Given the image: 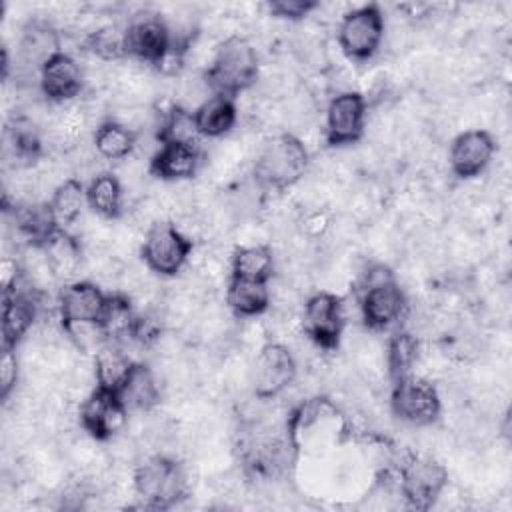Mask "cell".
Returning <instances> with one entry per match:
<instances>
[{
  "label": "cell",
  "mask_w": 512,
  "mask_h": 512,
  "mask_svg": "<svg viewBox=\"0 0 512 512\" xmlns=\"http://www.w3.org/2000/svg\"><path fill=\"white\" fill-rule=\"evenodd\" d=\"M496 140L488 130L474 128L460 132L448 150V164L456 178L470 180L480 176L496 154Z\"/></svg>",
  "instance_id": "15"
},
{
  "label": "cell",
  "mask_w": 512,
  "mask_h": 512,
  "mask_svg": "<svg viewBox=\"0 0 512 512\" xmlns=\"http://www.w3.org/2000/svg\"><path fill=\"white\" fill-rule=\"evenodd\" d=\"M406 306V294L396 282V278L362 288L358 296V312L362 324L372 332L386 330L400 322L406 314Z\"/></svg>",
  "instance_id": "14"
},
{
  "label": "cell",
  "mask_w": 512,
  "mask_h": 512,
  "mask_svg": "<svg viewBox=\"0 0 512 512\" xmlns=\"http://www.w3.org/2000/svg\"><path fill=\"white\" fill-rule=\"evenodd\" d=\"M20 378V364L16 356V348L2 346V358H0V400L8 402V398L16 392Z\"/></svg>",
  "instance_id": "32"
},
{
  "label": "cell",
  "mask_w": 512,
  "mask_h": 512,
  "mask_svg": "<svg viewBox=\"0 0 512 512\" xmlns=\"http://www.w3.org/2000/svg\"><path fill=\"white\" fill-rule=\"evenodd\" d=\"M138 144V134L116 120H102L92 136V146L102 160L122 162L128 160Z\"/></svg>",
  "instance_id": "24"
},
{
  "label": "cell",
  "mask_w": 512,
  "mask_h": 512,
  "mask_svg": "<svg viewBox=\"0 0 512 512\" xmlns=\"http://www.w3.org/2000/svg\"><path fill=\"white\" fill-rule=\"evenodd\" d=\"M86 204L102 220L124 214V184L114 172H98L86 184Z\"/></svg>",
  "instance_id": "22"
},
{
  "label": "cell",
  "mask_w": 512,
  "mask_h": 512,
  "mask_svg": "<svg viewBox=\"0 0 512 512\" xmlns=\"http://www.w3.org/2000/svg\"><path fill=\"white\" fill-rule=\"evenodd\" d=\"M108 292H104L92 280H74L62 286L58 294V320L64 330L78 324H96L100 326L106 306Z\"/></svg>",
  "instance_id": "13"
},
{
  "label": "cell",
  "mask_w": 512,
  "mask_h": 512,
  "mask_svg": "<svg viewBox=\"0 0 512 512\" xmlns=\"http://www.w3.org/2000/svg\"><path fill=\"white\" fill-rule=\"evenodd\" d=\"M38 248L42 250L56 282H74V276L84 264V250L74 234L64 228H56Z\"/></svg>",
  "instance_id": "18"
},
{
  "label": "cell",
  "mask_w": 512,
  "mask_h": 512,
  "mask_svg": "<svg viewBox=\"0 0 512 512\" xmlns=\"http://www.w3.org/2000/svg\"><path fill=\"white\" fill-rule=\"evenodd\" d=\"M194 120L202 138H222L236 126V102L230 96L212 94L194 110Z\"/></svg>",
  "instance_id": "23"
},
{
  "label": "cell",
  "mask_w": 512,
  "mask_h": 512,
  "mask_svg": "<svg viewBox=\"0 0 512 512\" xmlns=\"http://www.w3.org/2000/svg\"><path fill=\"white\" fill-rule=\"evenodd\" d=\"M38 86L46 102L64 104L80 96L84 88V72L74 56L60 50L40 68Z\"/></svg>",
  "instance_id": "16"
},
{
  "label": "cell",
  "mask_w": 512,
  "mask_h": 512,
  "mask_svg": "<svg viewBox=\"0 0 512 512\" xmlns=\"http://www.w3.org/2000/svg\"><path fill=\"white\" fill-rule=\"evenodd\" d=\"M368 116L366 96L358 90H342L326 106L324 138L332 148L356 144L364 136Z\"/></svg>",
  "instance_id": "12"
},
{
  "label": "cell",
  "mask_w": 512,
  "mask_h": 512,
  "mask_svg": "<svg viewBox=\"0 0 512 512\" xmlns=\"http://www.w3.org/2000/svg\"><path fill=\"white\" fill-rule=\"evenodd\" d=\"M134 362H138V360L132 358V354L124 346H120L116 342H104L94 352V358H92L96 386L118 390L122 386V382L126 380Z\"/></svg>",
  "instance_id": "25"
},
{
  "label": "cell",
  "mask_w": 512,
  "mask_h": 512,
  "mask_svg": "<svg viewBox=\"0 0 512 512\" xmlns=\"http://www.w3.org/2000/svg\"><path fill=\"white\" fill-rule=\"evenodd\" d=\"M276 270L274 252L268 244H244L230 256V276L270 282Z\"/></svg>",
  "instance_id": "29"
},
{
  "label": "cell",
  "mask_w": 512,
  "mask_h": 512,
  "mask_svg": "<svg viewBox=\"0 0 512 512\" xmlns=\"http://www.w3.org/2000/svg\"><path fill=\"white\" fill-rule=\"evenodd\" d=\"M310 166L306 144L292 132L272 136L262 144L254 160V180L274 192H284L298 184Z\"/></svg>",
  "instance_id": "2"
},
{
  "label": "cell",
  "mask_w": 512,
  "mask_h": 512,
  "mask_svg": "<svg viewBox=\"0 0 512 512\" xmlns=\"http://www.w3.org/2000/svg\"><path fill=\"white\" fill-rule=\"evenodd\" d=\"M226 306L238 318L262 316L272 306L270 282L230 276L226 284Z\"/></svg>",
  "instance_id": "20"
},
{
  "label": "cell",
  "mask_w": 512,
  "mask_h": 512,
  "mask_svg": "<svg viewBox=\"0 0 512 512\" xmlns=\"http://www.w3.org/2000/svg\"><path fill=\"white\" fill-rule=\"evenodd\" d=\"M154 138H156L158 146L168 144V142L198 146L202 136L196 128L194 112L188 108H182L178 104H172L162 114L158 112V120L154 124Z\"/></svg>",
  "instance_id": "26"
},
{
  "label": "cell",
  "mask_w": 512,
  "mask_h": 512,
  "mask_svg": "<svg viewBox=\"0 0 512 512\" xmlns=\"http://www.w3.org/2000/svg\"><path fill=\"white\" fill-rule=\"evenodd\" d=\"M84 50L102 62H120L126 60L124 52V28L102 26L86 34Z\"/></svg>",
  "instance_id": "30"
},
{
  "label": "cell",
  "mask_w": 512,
  "mask_h": 512,
  "mask_svg": "<svg viewBox=\"0 0 512 512\" xmlns=\"http://www.w3.org/2000/svg\"><path fill=\"white\" fill-rule=\"evenodd\" d=\"M298 376L296 356L280 342H266L252 364L250 384L258 400H274Z\"/></svg>",
  "instance_id": "11"
},
{
  "label": "cell",
  "mask_w": 512,
  "mask_h": 512,
  "mask_svg": "<svg viewBox=\"0 0 512 512\" xmlns=\"http://www.w3.org/2000/svg\"><path fill=\"white\" fill-rule=\"evenodd\" d=\"M194 252V240L188 238L172 220H156L144 230L140 258L144 266L162 276L180 274Z\"/></svg>",
  "instance_id": "4"
},
{
  "label": "cell",
  "mask_w": 512,
  "mask_h": 512,
  "mask_svg": "<svg viewBox=\"0 0 512 512\" xmlns=\"http://www.w3.org/2000/svg\"><path fill=\"white\" fill-rule=\"evenodd\" d=\"M124 52L132 62L160 68L172 54L168 22L150 10L132 14L124 26Z\"/></svg>",
  "instance_id": "5"
},
{
  "label": "cell",
  "mask_w": 512,
  "mask_h": 512,
  "mask_svg": "<svg viewBox=\"0 0 512 512\" xmlns=\"http://www.w3.org/2000/svg\"><path fill=\"white\" fill-rule=\"evenodd\" d=\"M128 412L118 390L94 386L80 402L78 424L96 442H108L126 432Z\"/></svg>",
  "instance_id": "8"
},
{
  "label": "cell",
  "mask_w": 512,
  "mask_h": 512,
  "mask_svg": "<svg viewBox=\"0 0 512 512\" xmlns=\"http://www.w3.org/2000/svg\"><path fill=\"white\" fill-rule=\"evenodd\" d=\"M258 72L260 60L254 44L246 36L232 34L218 44L202 76L212 94L236 98L256 84Z\"/></svg>",
  "instance_id": "1"
},
{
  "label": "cell",
  "mask_w": 512,
  "mask_h": 512,
  "mask_svg": "<svg viewBox=\"0 0 512 512\" xmlns=\"http://www.w3.org/2000/svg\"><path fill=\"white\" fill-rule=\"evenodd\" d=\"M318 6H320V2H316V0H268L266 2V10L270 16L288 20V22L304 20Z\"/></svg>",
  "instance_id": "31"
},
{
  "label": "cell",
  "mask_w": 512,
  "mask_h": 512,
  "mask_svg": "<svg viewBox=\"0 0 512 512\" xmlns=\"http://www.w3.org/2000/svg\"><path fill=\"white\" fill-rule=\"evenodd\" d=\"M346 326L344 298L318 290L310 294L302 310V332L312 346L324 352H332L340 346Z\"/></svg>",
  "instance_id": "7"
},
{
  "label": "cell",
  "mask_w": 512,
  "mask_h": 512,
  "mask_svg": "<svg viewBox=\"0 0 512 512\" xmlns=\"http://www.w3.org/2000/svg\"><path fill=\"white\" fill-rule=\"evenodd\" d=\"M60 52V38L58 32L44 24V22H30L18 42V62L26 70H36L40 74V68L50 60L54 54Z\"/></svg>",
  "instance_id": "21"
},
{
  "label": "cell",
  "mask_w": 512,
  "mask_h": 512,
  "mask_svg": "<svg viewBox=\"0 0 512 512\" xmlns=\"http://www.w3.org/2000/svg\"><path fill=\"white\" fill-rule=\"evenodd\" d=\"M328 228V218L324 212L316 210V212H310L304 216L302 220V234L310 236V238H316V236H322Z\"/></svg>",
  "instance_id": "33"
},
{
  "label": "cell",
  "mask_w": 512,
  "mask_h": 512,
  "mask_svg": "<svg viewBox=\"0 0 512 512\" xmlns=\"http://www.w3.org/2000/svg\"><path fill=\"white\" fill-rule=\"evenodd\" d=\"M204 154L200 146L160 144L148 160V174L160 182H184L198 174Z\"/></svg>",
  "instance_id": "17"
},
{
  "label": "cell",
  "mask_w": 512,
  "mask_h": 512,
  "mask_svg": "<svg viewBox=\"0 0 512 512\" xmlns=\"http://www.w3.org/2000/svg\"><path fill=\"white\" fill-rule=\"evenodd\" d=\"M390 412L410 426H430L440 418L442 398L438 388L420 376H406L392 382Z\"/></svg>",
  "instance_id": "9"
},
{
  "label": "cell",
  "mask_w": 512,
  "mask_h": 512,
  "mask_svg": "<svg viewBox=\"0 0 512 512\" xmlns=\"http://www.w3.org/2000/svg\"><path fill=\"white\" fill-rule=\"evenodd\" d=\"M448 486V470L432 456L412 454L400 466L398 490L408 508L428 510Z\"/></svg>",
  "instance_id": "10"
},
{
  "label": "cell",
  "mask_w": 512,
  "mask_h": 512,
  "mask_svg": "<svg viewBox=\"0 0 512 512\" xmlns=\"http://www.w3.org/2000/svg\"><path fill=\"white\" fill-rule=\"evenodd\" d=\"M132 490L146 508H172L188 494V476L170 454H150L132 470Z\"/></svg>",
  "instance_id": "3"
},
{
  "label": "cell",
  "mask_w": 512,
  "mask_h": 512,
  "mask_svg": "<svg viewBox=\"0 0 512 512\" xmlns=\"http://www.w3.org/2000/svg\"><path fill=\"white\" fill-rule=\"evenodd\" d=\"M418 356H420V340L418 336L408 330V328H400L396 330L388 342H386V350H384V358H386V372L390 382L402 380L406 376L414 374V368L418 364Z\"/></svg>",
  "instance_id": "28"
},
{
  "label": "cell",
  "mask_w": 512,
  "mask_h": 512,
  "mask_svg": "<svg viewBox=\"0 0 512 512\" xmlns=\"http://www.w3.org/2000/svg\"><path fill=\"white\" fill-rule=\"evenodd\" d=\"M118 394L130 412L150 414L160 404L162 388L154 370L146 362L138 360L118 388Z\"/></svg>",
  "instance_id": "19"
},
{
  "label": "cell",
  "mask_w": 512,
  "mask_h": 512,
  "mask_svg": "<svg viewBox=\"0 0 512 512\" xmlns=\"http://www.w3.org/2000/svg\"><path fill=\"white\" fill-rule=\"evenodd\" d=\"M338 44L356 62L370 60L382 46L386 34L384 14L378 4H364L348 10L338 24Z\"/></svg>",
  "instance_id": "6"
},
{
  "label": "cell",
  "mask_w": 512,
  "mask_h": 512,
  "mask_svg": "<svg viewBox=\"0 0 512 512\" xmlns=\"http://www.w3.org/2000/svg\"><path fill=\"white\" fill-rule=\"evenodd\" d=\"M46 204L56 226L68 230V226H72L82 214V208L86 204V186L80 178H64L50 192Z\"/></svg>",
  "instance_id": "27"
}]
</instances>
